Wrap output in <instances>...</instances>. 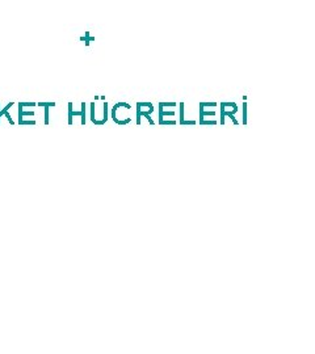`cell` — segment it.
Returning a JSON list of instances; mask_svg holds the SVG:
<instances>
[{"instance_id": "cell-8", "label": "cell", "mask_w": 315, "mask_h": 354, "mask_svg": "<svg viewBox=\"0 0 315 354\" xmlns=\"http://www.w3.org/2000/svg\"><path fill=\"white\" fill-rule=\"evenodd\" d=\"M243 125H247V102L243 104Z\"/></svg>"}, {"instance_id": "cell-9", "label": "cell", "mask_w": 315, "mask_h": 354, "mask_svg": "<svg viewBox=\"0 0 315 354\" xmlns=\"http://www.w3.org/2000/svg\"><path fill=\"white\" fill-rule=\"evenodd\" d=\"M177 122L175 120H171V121H159V125H177Z\"/></svg>"}, {"instance_id": "cell-13", "label": "cell", "mask_w": 315, "mask_h": 354, "mask_svg": "<svg viewBox=\"0 0 315 354\" xmlns=\"http://www.w3.org/2000/svg\"><path fill=\"white\" fill-rule=\"evenodd\" d=\"M197 121H183L181 125H196Z\"/></svg>"}, {"instance_id": "cell-6", "label": "cell", "mask_w": 315, "mask_h": 354, "mask_svg": "<svg viewBox=\"0 0 315 354\" xmlns=\"http://www.w3.org/2000/svg\"><path fill=\"white\" fill-rule=\"evenodd\" d=\"M218 104L217 102H200V109H206V108H215Z\"/></svg>"}, {"instance_id": "cell-11", "label": "cell", "mask_w": 315, "mask_h": 354, "mask_svg": "<svg viewBox=\"0 0 315 354\" xmlns=\"http://www.w3.org/2000/svg\"><path fill=\"white\" fill-rule=\"evenodd\" d=\"M228 118L233 121V124L235 125V127H238L240 125V122L237 121V118H235V114H231V115H228Z\"/></svg>"}, {"instance_id": "cell-4", "label": "cell", "mask_w": 315, "mask_h": 354, "mask_svg": "<svg viewBox=\"0 0 315 354\" xmlns=\"http://www.w3.org/2000/svg\"><path fill=\"white\" fill-rule=\"evenodd\" d=\"M177 105V102H159V104H158L159 109H164V108H175Z\"/></svg>"}, {"instance_id": "cell-1", "label": "cell", "mask_w": 315, "mask_h": 354, "mask_svg": "<svg viewBox=\"0 0 315 354\" xmlns=\"http://www.w3.org/2000/svg\"><path fill=\"white\" fill-rule=\"evenodd\" d=\"M123 105H124V102H118L114 105V109H112V118L117 125H126L132 121L130 117H126L124 112H121Z\"/></svg>"}, {"instance_id": "cell-3", "label": "cell", "mask_w": 315, "mask_h": 354, "mask_svg": "<svg viewBox=\"0 0 315 354\" xmlns=\"http://www.w3.org/2000/svg\"><path fill=\"white\" fill-rule=\"evenodd\" d=\"M172 115H175V112L174 111H167V112H164L163 109H159V121H162L164 117H172Z\"/></svg>"}, {"instance_id": "cell-10", "label": "cell", "mask_w": 315, "mask_h": 354, "mask_svg": "<svg viewBox=\"0 0 315 354\" xmlns=\"http://www.w3.org/2000/svg\"><path fill=\"white\" fill-rule=\"evenodd\" d=\"M217 124H218V122H217L215 120H212V121H210V120H209V121H205V120L200 121V125H217Z\"/></svg>"}, {"instance_id": "cell-7", "label": "cell", "mask_w": 315, "mask_h": 354, "mask_svg": "<svg viewBox=\"0 0 315 354\" xmlns=\"http://www.w3.org/2000/svg\"><path fill=\"white\" fill-rule=\"evenodd\" d=\"M213 115H215V111H212V112H210V111H209V112H205V111H200V121H201V120H204L205 117H213Z\"/></svg>"}, {"instance_id": "cell-2", "label": "cell", "mask_w": 315, "mask_h": 354, "mask_svg": "<svg viewBox=\"0 0 315 354\" xmlns=\"http://www.w3.org/2000/svg\"><path fill=\"white\" fill-rule=\"evenodd\" d=\"M154 112V105L152 102H137V125H141V117Z\"/></svg>"}, {"instance_id": "cell-12", "label": "cell", "mask_w": 315, "mask_h": 354, "mask_svg": "<svg viewBox=\"0 0 315 354\" xmlns=\"http://www.w3.org/2000/svg\"><path fill=\"white\" fill-rule=\"evenodd\" d=\"M145 118H146V120L149 121V124H150L152 127H154V125H155V122L152 121V114H146V115H145Z\"/></svg>"}, {"instance_id": "cell-5", "label": "cell", "mask_w": 315, "mask_h": 354, "mask_svg": "<svg viewBox=\"0 0 315 354\" xmlns=\"http://www.w3.org/2000/svg\"><path fill=\"white\" fill-rule=\"evenodd\" d=\"M184 108H186V104L184 102H180L179 104V109H180V120H179V124H181L184 121Z\"/></svg>"}]
</instances>
